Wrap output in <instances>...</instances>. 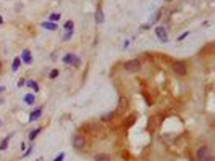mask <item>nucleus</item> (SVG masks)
I'll list each match as a JSON object with an SVG mask.
<instances>
[{
  "label": "nucleus",
  "instance_id": "nucleus-1",
  "mask_svg": "<svg viewBox=\"0 0 215 161\" xmlns=\"http://www.w3.org/2000/svg\"><path fill=\"white\" fill-rule=\"evenodd\" d=\"M196 158H197V161H214V156H212L210 150L207 148V147H201V148H197V152H196Z\"/></svg>",
  "mask_w": 215,
  "mask_h": 161
},
{
  "label": "nucleus",
  "instance_id": "nucleus-2",
  "mask_svg": "<svg viewBox=\"0 0 215 161\" xmlns=\"http://www.w3.org/2000/svg\"><path fill=\"white\" fill-rule=\"evenodd\" d=\"M63 63L71 64V66H74V68H79V66H81V60H79L74 53H66V55L63 56Z\"/></svg>",
  "mask_w": 215,
  "mask_h": 161
},
{
  "label": "nucleus",
  "instance_id": "nucleus-3",
  "mask_svg": "<svg viewBox=\"0 0 215 161\" xmlns=\"http://www.w3.org/2000/svg\"><path fill=\"white\" fill-rule=\"evenodd\" d=\"M125 69L130 72H138L141 69V61L139 60H130L125 63Z\"/></svg>",
  "mask_w": 215,
  "mask_h": 161
},
{
  "label": "nucleus",
  "instance_id": "nucleus-4",
  "mask_svg": "<svg viewBox=\"0 0 215 161\" xmlns=\"http://www.w3.org/2000/svg\"><path fill=\"white\" fill-rule=\"evenodd\" d=\"M73 147L76 150H83L86 147V137L81 135V134H76L73 137Z\"/></svg>",
  "mask_w": 215,
  "mask_h": 161
},
{
  "label": "nucleus",
  "instance_id": "nucleus-5",
  "mask_svg": "<svg viewBox=\"0 0 215 161\" xmlns=\"http://www.w3.org/2000/svg\"><path fill=\"white\" fill-rule=\"evenodd\" d=\"M155 36H157L158 40L163 42V44L168 42V32H167V29L163 28V26H157V28H155Z\"/></svg>",
  "mask_w": 215,
  "mask_h": 161
},
{
  "label": "nucleus",
  "instance_id": "nucleus-6",
  "mask_svg": "<svg viewBox=\"0 0 215 161\" xmlns=\"http://www.w3.org/2000/svg\"><path fill=\"white\" fill-rule=\"evenodd\" d=\"M173 71L175 74H178V76H184L188 72V68H186V64L183 63V61H175L173 63Z\"/></svg>",
  "mask_w": 215,
  "mask_h": 161
},
{
  "label": "nucleus",
  "instance_id": "nucleus-7",
  "mask_svg": "<svg viewBox=\"0 0 215 161\" xmlns=\"http://www.w3.org/2000/svg\"><path fill=\"white\" fill-rule=\"evenodd\" d=\"M21 61H23V63H26V64H31L33 63V55H31V52H29L28 48H25V50H23V52H21Z\"/></svg>",
  "mask_w": 215,
  "mask_h": 161
},
{
  "label": "nucleus",
  "instance_id": "nucleus-8",
  "mask_svg": "<svg viewBox=\"0 0 215 161\" xmlns=\"http://www.w3.org/2000/svg\"><path fill=\"white\" fill-rule=\"evenodd\" d=\"M41 114H42V108L39 106L36 111H33L31 114H29V121H36V119H39V118H41Z\"/></svg>",
  "mask_w": 215,
  "mask_h": 161
},
{
  "label": "nucleus",
  "instance_id": "nucleus-9",
  "mask_svg": "<svg viewBox=\"0 0 215 161\" xmlns=\"http://www.w3.org/2000/svg\"><path fill=\"white\" fill-rule=\"evenodd\" d=\"M42 28L49 29V31H55V29H57V24L50 23V21H44V23H42Z\"/></svg>",
  "mask_w": 215,
  "mask_h": 161
},
{
  "label": "nucleus",
  "instance_id": "nucleus-10",
  "mask_svg": "<svg viewBox=\"0 0 215 161\" xmlns=\"http://www.w3.org/2000/svg\"><path fill=\"white\" fill-rule=\"evenodd\" d=\"M126 106H128V100H126L125 97H121L120 98V105H118V111H125Z\"/></svg>",
  "mask_w": 215,
  "mask_h": 161
},
{
  "label": "nucleus",
  "instance_id": "nucleus-11",
  "mask_svg": "<svg viewBox=\"0 0 215 161\" xmlns=\"http://www.w3.org/2000/svg\"><path fill=\"white\" fill-rule=\"evenodd\" d=\"M96 161H110V155H107V153H99V155H96Z\"/></svg>",
  "mask_w": 215,
  "mask_h": 161
},
{
  "label": "nucleus",
  "instance_id": "nucleus-12",
  "mask_svg": "<svg viewBox=\"0 0 215 161\" xmlns=\"http://www.w3.org/2000/svg\"><path fill=\"white\" fill-rule=\"evenodd\" d=\"M20 64H21V58L16 56L15 60H13V64H12V71H18L20 69Z\"/></svg>",
  "mask_w": 215,
  "mask_h": 161
},
{
  "label": "nucleus",
  "instance_id": "nucleus-13",
  "mask_svg": "<svg viewBox=\"0 0 215 161\" xmlns=\"http://www.w3.org/2000/svg\"><path fill=\"white\" fill-rule=\"evenodd\" d=\"M26 85H28V87H31V89L34 90V92H37V90H39V84H37L36 80H31V79H28Z\"/></svg>",
  "mask_w": 215,
  "mask_h": 161
},
{
  "label": "nucleus",
  "instance_id": "nucleus-14",
  "mask_svg": "<svg viewBox=\"0 0 215 161\" xmlns=\"http://www.w3.org/2000/svg\"><path fill=\"white\" fill-rule=\"evenodd\" d=\"M96 23H99V24L104 23V13H102L100 8H97V13H96Z\"/></svg>",
  "mask_w": 215,
  "mask_h": 161
},
{
  "label": "nucleus",
  "instance_id": "nucleus-15",
  "mask_svg": "<svg viewBox=\"0 0 215 161\" xmlns=\"http://www.w3.org/2000/svg\"><path fill=\"white\" fill-rule=\"evenodd\" d=\"M34 101H36V97H34V93H28V95L25 97V103L34 105Z\"/></svg>",
  "mask_w": 215,
  "mask_h": 161
},
{
  "label": "nucleus",
  "instance_id": "nucleus-16",
  "mask_svg": "<svg viewBox=\"0 0 215 161\" xmlns=\"http://www.w3.org/2000/svg\"><path fill=\"white\" fill-rule=\"evenodd\" d=\"M41 131H42V127H37V129H34V131H31V134H29V140H34V139L41 134Z\"/></svg>",
  "mask_w": 215,
  "mask_h": 161
},
{
  "label": "nucleus",
  "instance_id": "nucleus-17",
  "mask_svg": "<svg viewBox=\"0 0 215 161\" xmlns=\"http://www.w3.org/2000/svg\"><path fill=\"white\" fill-rule=\"evenodd\" d=\"M12 135H13V134H10L8 137H5L3 140H2V143H0V150H5L7 147H8V142H10V139H12Z\"/></svg>",
  "mask_w": 215,
  "mask_h": 161
},
{
  "label": "nucleus",
  "instance_id": "nucleus-18",
  "mask_svg": "<svg viewBox=\"0 0 215 161\" xmlns=\"http://www.w3.org/2000/svg\"><path fill=\"white\" fill-rule=\"evenodd\" d=\"M60 13H52V15H50L49 16V21H50V23H57V21L58 20H60Z\"/></svg>",
  "mask_w": 215,
  "mask_h": 161
},
{
  "label": "nucleus",
  "instance_id": "nucleus-19",
  "mask_svg": "<svg viewBox=\"0 0 215 161\" xmlns=\"http://www.w3.org/2000/svg\"><path fill=\"white\" fill-rule=\"evenodd\" d=\"M63 28H65L66 31H73V29H74V23L70 20V21H66V23H65V26H63Z\"/></svg>",
  "mask_w": 215,
  "mask_h": 161
},
{
  "label": "nucleus",
  "instance_id": "nucleus-20",
  "mask_svg": "<svg viewBox=\"0 0 215 161\" xmlns=\"http://www.w3.org/2000/svg\"><path fill=\"white\" fill-rule=\"evenodd\" d=\"M57 76H58V69H53V71H50V74H49L50 79H55Z\"/></svg>",
  "mask_w": 215,
  "mask_h": 161
},
{
  "label": "nucleus",
  "instance_id": "nucleus-21",
  "mask_svg": "<svg viewBox=\"0 0 215 161\" xmlns=\"http://www.w3.org/2000/svg\"><path fill=\"white\" fill-rule=\"evenodd\" d=\"M112 118H113V113H109V114H105V116L102 118V121H110Z\"/></svg>",
  "mask_w": 215,
  "mask_h": 161
},
{
  "label": "nucleus",
  "instance_id": "nucleus-22",
  "mask_svg": "<svg viewBox=\"0 0 215 161\" xmlns=\"http://www.w3.org/2000/svg\"><path fill=\"white\" fill-rule=\"evenodd\" d=\"M63 158H65V153H60V155L55 156V160H53V161H63Z\"/></svg>",
  "mask_w": 215,
  "mask_h": 161
},
{
  "label": "nucleus",
  "instance_id": "nucleus-23",
  "mask_svg": "<svg viewBox=\"0 0 215 161\" xmlns=\"http://www.w3.org/2000/svg\"><path fill=\"white\" fill-rule=\"evenodd\" d=\"M71 36H73V31H68V32L65 34V36H63V39H65V40H68V39H71Z\"/></svg>",
  "mask_w": 215,
  "mask_h": 161
},
{
  "label": "nucleus",
  "instance_id": "nucleus-24",
  "mask_svg": "<svg viewBox=\"0 0 215 161\" xmlns=\"http://www.w3.org/2000/svg\"><path fill=\"white\" fill-rule=\"evenodd\" d=\"M188 36H189V32H183L181 36H180V37H178V40H183V39H186V37H188Z\"/></svg>",
  "mask_w": 215,
  "mask_h": 161
},
{
  "label": "nucleus",
  "instance_id": "nucleus-25",
  "mask_svg": "<svg viewBox=\"0 0 215 161\" xmlns=\"http://www.w3.org/2000/svg\"><path fill=\"white\" fill-rule=\"evenodd\" d=\"M26 82H25V79H20V82H18V87H23Z\"/></svg>",
  "mask_w": 215,
  "mask_h": 161
},
{
  "label": "nucleus",
  "instance_id": "nucleus-26",
  "mask_svg": "<svg viewBox=\"0 0 215 161\" xmlns=\"http://www.w3.org/2000/svg\"><path fill=\"white\" fill-rule=\"evenodd\" d=\"M5 90V87H2V85H0V92H3Z\"/></svg>",
  "mask_w": 215,
  "mask_h": 161
},
{
  "label": "nucleus",
  "instance_id": "nucleus-27",
  "mask_svg": "<svg viewBox=\"0 0 215 161\" xmlns=\"http://www.w3.org/2000/svg\"><path fill=\"white\" fill-rule=\"evenodd\" d=\"M2 23H3V18H2V16H0V24H2Z\"/></svg>",
  "mask_w": 215,
  "mask_h": 161
},
{
  "label": "nucleus",
  "instance_id": "nucleus-28",
  "mask_svg": "<svg viewBox=\"0 0 215 161\" xmlns=\"http://www.w3.org/2000/svg\"><path fill=\"white\" fill-rule=\"evenodd\" d=\"M0 127H2V121H0Z\"/></svg>",
  "mask_w": 215,
  "mask_h": 161
}]
</instances>
